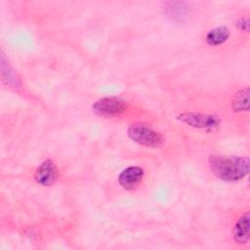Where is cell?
Segmentation results:
<instances>
[{
	"instance_id": "cell-7",
	"label": "cell",
	"mask_w": 250,
	"mask_h": 250,
	"mask_svg": "<svg viewBox=\"0 0 250 250\" xmlns=\"http://www.w3.org/2000/svg\"><path fill=\"white\" fill-rule=\"evenodd\" d=\"M232 236L236 243L245 244L249 240V213L245 212L236 221L233 229Z\"/></svg>"
},
{
	"instance_id": "cell-3",
	"label": "cell",
	"mask_w": 250,
	"mask_h": 250,
	"mask_svg": "<svg viewBox=\"0 0 250 250\" xmlns=\"http://www.w3.org/2000/svg\"><path fill=\"white\" fill-rule=\"evenodd\" d=\"M181 122L197 129L212 130L220 125V118L214 114L200 112H183L177 116Z\"/></svg>"
},
{
	"instance_id": "cell-2",
	"label": "cell",
	"mask_w": 250,
	"mask_h": 250,
	"mask_svg": "<svg viewBox=\"0 0 250 250\" xmlns=\"http://www.w3.org/2000/svg\"><path fill=\"white\" fill-rule=\"evenodd\" d=\"M129 138L135 143L150 147H156L162 145L164 139L162 135L145 123L131 124L127 129Z\"/></svg>"
},
{
	"instance_id": "cell-9",
	"label": "cell",
	"mask_w": 250,
	"mask_h": 250,
	"mask_svg": "<svg viewBox=\"0 0 250 250\" xmlns=\"http://www.w3.org/2000/svg\"><path fill=\"white\" fill-rule=\"evenodd\" d=\"M232 108L234 111L249 110V89L246 87L239 90L232 101Z\"/></svg>"
},
{
	"instance_id": "cell-6",
	"label": "cell",
	"mask_w": 250,
	"mask_h": 250,
	"mask_svg": "<svg viewBox=\"0 0 250 250\" xmlns=\"http://www.w3.org/2000/svg\"><path fill=\"white\" fill-rule=\"evenodd\" d=\"M144 178V170L139 166H130L125 168L118 177L119 185L125 189H133Z\"/></svg>"
},
{
	"instance_id": "cell-10",
	"label": "cell",
	"mask_w": 250,
	"mask_h": 250,
	"mask_svg": "<svg viewBox=\"0 0 250 250\" xmlns=\"http://www.w3.org/2000/svg\"><path fill=\"white\" fill-rule=\"evenodd\" d=\"M237 26L240 30L248 32L249 30V20L247 18H243L240 21H238L237 22Z\"/></svg>"
},
{
	"instance_id": "cell-1",
	"label": "cell",
	"mask_w": 250,
	"mask_h": 250,
	"mask_svg": "<svg viewBox=\"0 0 250 250\" xmlns=\"http://www.w3.org/2000/svg\"><path fill=\"white\" fill-rule=\"evenodd\" d=\"M249 158L241 156L211 155L209 166L219 179L227 182H235L243 179L249 172Z\"/></svg>"
},
{
	"instance_id": "cell-4",
	"label": "cell",
	"mask_w": 250,
	"mask_h": 250,
	"mask_svg": "<svg viewBox=\"0 0 250 250\" xmlns=\"http://www.w3.org/2000/svg\"><path fill=\"white\" fill-rule=\"evenodd\" d=\"M92 107L99 115L113 117L120 115L126 110V104L124 100L118 97H104L95 102Z\"/></svg>"
},
{
	"instance_id": "cell-8",
	"label": "cell",
	"mask_w": 250,
	"mask_h": 250,
	"mask_svg": "<svg viewBox=\"0 0 250 250\" xmlns=\"http://www.w3.org/2000/svg\"><path fill=\"white\" fill-rule=\"evenodd\" d=\"M230 35V31L227 26H219L209 30L206 34L205 40L210 46H219L227 42Z\"/></svg>"
},
{
	"instance_id": "cell-5",
	"label": "cell",
	"mask_w": 250,
	"mask_h": 250,
	"mask_svg": "<svg viewBox=\"0 0 250 250\" xmlns=\"http://www.w3.org/2000/svg\"><path fill=\"white\" fill-rule=\"evenodd\" d=\"M60 177V172L56 164L50 160L47 159L43 161L40 166L36 169L34 178L36 182L44 187H50L54 185Z\"/></svg>"
}]
</instances>
